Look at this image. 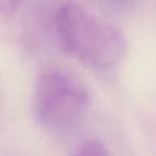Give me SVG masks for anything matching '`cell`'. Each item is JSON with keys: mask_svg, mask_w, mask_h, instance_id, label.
<instances>
[{"mask_svg": "<svg viewBox=\"0 0 156 156\" xmlns=\"http://www.w3.org/2000/svg\"><path fill=\"white\" fill-rule=\"evenodd\" d=\"M21 0H0V22L7 21L17 10Z\"/></svg>", "mask_w": 156, "mask_h": 156, "instance_id": "4", "label": "cell"}, {"mask_svg": "<svg viewBox=\"0 0 156 156\" xmlns=\"http://www.w3.org/2000/svg\"><path fill=\"white\" fill-rule=\"evenodd\" d=\"M104 1H105V2H107L110 6L118 7V9L130 6L133 2H135V0H104Z\"/></svg>", "mask_w": 156, "mask_h": 156, "instance_id": "5", "label": "cell"}, {"mask_svg": "<svg viewBox=\"0 0 156 156\" xmlns=\"http://www.w3.org/2000/svg\"><path fill=\"white\" fill-rule=\"evenodd\" d=\"M72 156H112L108 149L98 139H88L83 141Z\"/></svg>", "mask_w": 156, "mask_h": 156, "instance_id": "3", "label": "cell"}, {"mask_svg": "<svg viewBox=\"0 0 156 156\" xmlns=\"http://www.w3.org/2000/svg\"><path fill=\"white\" fill-rule=\"evenodd\" d=\"M89 107L84 85L66 71H43L34 85L33 108L39 124L52 134L72 132Z\"/></svg>", "mask_w": 156, "mask_h": 156, "instance_id": "2", "label": "cell"}, {"mask_svg": "<svg viewBox=\"0 0 156 156\" xmlns=\"http://www.w3.org/2000/svg\"><path fill=\"white\" fill-rule=\"evenodd\" d=\"M55 32L67 54L95 68H112L127 54V40L116 27L74 2L56 12Z\"/></svg>", "mask_w": 156, "mask_h": 156, "instance_id": "1", "label": "cell"}]
</instances>
